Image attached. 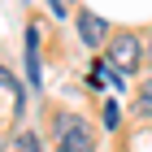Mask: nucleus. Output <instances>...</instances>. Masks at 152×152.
<instances>
[{
	"mask_svg": "<svg viewBox=\"0 0 152 152\" xmlns=\"http://www.w3.org/2000/svg\"><path fill=\"white\" fill-rule=\"evenodd\" d=\"M52 135H57V152H96V139H91V126L74 113H61L52 122Z\"/></svg>",
	"mask_w": 152,
	"mask_h": 152,
	"instance_id": "1",
	"label": "nucleus"
},
{
	"mask_svg": "<svg viewBox=\"0 0 152 152\" xmlns=\"http://www.w3.org/2000/svg\"><path fill=\"white\" fill-rule=\"evenodd\" d=\"M109 61H113V70H135L143 61V39L135 35V31H122V35H113L109 39Z\"/></svg>",
	"mask_w": 152,
	"mask_h": 152,
	"instance_id": "2",
	"label": "nucleus"
},
{
	"mask_svg": "<svg viewBox=\"0 0 152 152\" xmlns=\"http://www.w3.org/2000/svg\"><path fill=\"white\" fill-rule=\"evenodd\" d=\"M78 35H83L87 48H100L109 39V26H104V18H96V13H78Z\"/></svg>",
	"mask_w": 152,
	"mask_h": 152,
	"instance_id": "3",
	"label": "nucleus"
},
{
	"mask_svg": "<svg viewBox=\"0 0 152 152\" xmlns=\"http://www.w3.org/2000/svg\"><path fill=\"white\" fill-rule=\"evenodd\" d=\"M9 152H39V139L31 135V130H18L13 143H9Z\"/></svg>",
	"mask_w": 152,
	"mask_h": 152,
	"instance_id": "4",
	"label": "nucleus"
},
{
	"mask_svg": "<svg viewBox=\"0 0 152 152\" xmlns=\"http://www.w3.org/2000/svg\"><path fill=\"white\" fill-rule=\"evenodd\" d=\"M135 109H139L143 117H152V78L139 83V100H135Z\"/></svg>",
	"mask_w": 152,
	"mask_h": 152,
	"instance_id": "5",
	"label": "nucleus"
},
{
	"mask_svg": "<svg viewBox=\"0 0 152 152\" xmlns=\"http://www.w3.org/2000/svg\"><path fill=\"white\" fill-rule=\"evenodd\" d=\"M96 74H100V78H104L109 87H122V83H126V74H122V70H113V65H104V61L96 65Z\"/></svg>",
	"mask_w": 152,
	"mask_h": 152,
	"instance_id": "6",
	"label": "nucleus"
},
{
	"mask_svg": "<svg viewBox=\"0 0 152 152\" xmlns=\"http://www.w3.org/2000/svg\"><path fill=\"white\" fill-rule=\"evenodd\" d=\"M48 4H52V13H57V18L65 13V0H48Z\"/></svg>",
	"mask_w": 152,
	"mask_h": 152,
	"instance_id": "7",
	"label": "nucleus"
},
{
	"mask_svg": "<svg viewBox=\"0 0 152 152\" xmlns=\"http://www.w3.org/2000/svg\"><path fill=\"white\" fill-rule=\"evenodd\" d=\"M143 61H148V65H152V39H148V44H143Z\"/></svg>",
	"mask_w": 152,
	"mask_h": 152,
	"instance_id": "8",
	"label": "nucleus"
}]
</instances>
